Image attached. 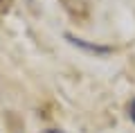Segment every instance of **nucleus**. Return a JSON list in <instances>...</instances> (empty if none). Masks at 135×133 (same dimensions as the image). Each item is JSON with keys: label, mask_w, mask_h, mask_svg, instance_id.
<instances>
[{"label": "nucleus", "mask_w": 135, "mask_h": 133, "mask_svg": "<svg viewBox=\"0 0 135 133\" xmlns=\"http://www.w3.org/2000/svg\"><path fill=\"white\" fill-rule=\"evenodd\" d=\"M45 133H63V131H56V129H47Z\"/></svg>", "instance_id": "nucleus-3"}, {"label": "nucleus", "mask_w": 135, "mask_h": 133, "mask_svg": "<svg viewBox=\"0 0 135 133\" xmlns=\"http://www.w3.org/2000/svg\"><path fill=\"white\" fill-rule=\"evenodd\" d=\"M131 120L135 122V99H133V104H131Z\"/></svg>", "instance_id": "nucleus-2"}, {"label": "nucleus", "mask_w": 135, "mask_h": 133, "mask_svg": "<svg viewBox=\"0 0 135 133\" xmlns=\"http://www.w3.org/2000/svg\"><path fill=\"white\" fill-rule=\"evenodd\" d=\"M2 2H5V0H0V7H2Z\"/></svg>", "instance_id": "nucleus-4"}, {"label": "nucleus", "mask_w": 135, "mask_h": 133, "mask_svg": "<svg viewBox=\"0 0 135 133\" xmlns=\"http://www.w3.org/2000/svg\"><path fill=\"white\" fill-rule=\"evenodd\" d=\"M70 41L74 43V45H79V48H83V50H90V52H99V54H106V52H110L108 48H104V45H88V43H83L81 38H74V36H68Z\"/></svg>", "instance_id": "nucleus-1"}]
</instances>
